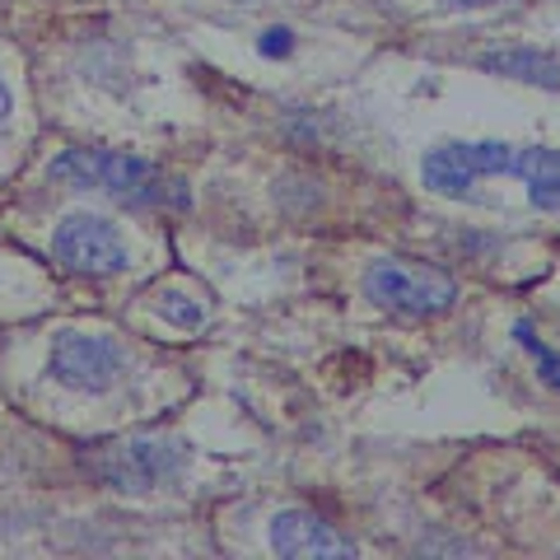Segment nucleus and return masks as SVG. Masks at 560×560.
I'll list each match as a JSON object with an SVG mask.
<instances>
[{
	"label": "nucleus",
	"instance_id": "1",
	"mask_svg": "<svg viewBox=\"0 0 560 560\" xmlns=\"http://www.w3.org/2000/svg\"><path fill=\"white\" fill-rule=\"evenodd\" d=\"M523 178L537 210H560V150L551 145H510V140H453L425 154L420 183L434 197H467L486 178Z\"/></svg>",
	"mask_w": 560,
	"mask_h": 560
},
{
	"label": "nucleus",
	"instance_id": "2",
	"mask_svg": "<svg viewBox=\"0 0 560 560\" xmlns=\"http://www.w3.org/2000/svg\"><path fill=\"white\" fill-rule=\"evenodd\" d=\"M51 178H61L80 191H103L127 206H164L168 201V183L160 178V168L136 154H117V150H66L51 164Z\"/></svg>",
	"mask_w": 560,
	"mask_h": 560
},
{
	"label": "nucleus",
	"instance_id": "3",
	"mask_svg": "<svg viewBox=\"0 0 560 560\" xmlns=\"http://www.w3.org/2000/svg\"><path fill=\"white\" fill-rule=\"evenodd\" d=\"M364 300L407 318H440L458 304V280L420 257H378L364 271Z\"/></svg>",
	"mask_w": 560,
	"mask_h": 560
},
{
	"label": "nucleus",
	"instance_id": "4",
	"mask_svg": "<svg viewBox=\"0 0 560 560\" xmlns=\"http://www.w3.org/2000/svg\"><path fill=\"white\" fill-rule=\"evenodd\" d=\"M183 467H187V444L164 440V434L103 444L90 458V471L113 490H160L168 481H178Z\"/></svg>",
	"mask_w": 560,
	"mask_h": 560
},
{
	"label": "nucleus",
	"instance_id": "5",
	"mask_svg": "<svg viewBox=\"0 0 560 560\" xmlns=\"http://www.w3.org/2000/svg\"><path fill=\"white\" fill-rule=\"evenodd\" d=\"M47 370L70 393H108L127 374V350L103 331H61L51 341Z\"/></svg>",
	"mask_w": 560,
	"mask_h": 560
},
{
	"label": "nucleus",
	"instance_id": "6",
	"mask_svg": "<svg viewBox=\"0 0 560 560\" xmlns=\"http://www.w3.org/2000/svg\"><path fill=\"white\" fill-rule=\"evenodd\" d=\"M51 253L70 276H117L131 267V253H127V238L113 220L103 215H66L51 234Z\"/></svg>",
	"mask_w": 560,
	"mask_h": 560
},
{
	"label": "nucleus",
	"instance_id": "7",
	"mask_svg": "<svg viewBox=\"0 0 560 560\" xmlns=\"http://www.w3.org/2000/svg\"><path fill=\"white\" fill-rule=\"evenodd\" d=\"M271 547L280 556H304V560H327V556H355V541H346L331 523H323L308 510H280L271 518Z\"/></svg>",
	"mask_w": 560,
	"mask_h": 560
},
{
	"label": "nucleus",
	"instance_id": "8",
	"mask_svg": "<svg viewBox=\"0 0 560 560\" xmlns=\"http://www.w3.org/2000/svg\"><path fill=\"white\" fill-rule=\"evenodd\" d=\"M481 70L490 75H510L523 84H547V90H560V61L547 57L537 47H504V51H486Z\"/></svg>",
	"mask_w": 560,
	"mask_h": 560
},
{
	"label": "nucleus",
	"instance_id": "9",
	"mask_svg": "<svg viewBox=\"0 0 560 560\" xmlns=\"http://www.w3.org/2000/svg\"><path fill=\"white\" fill-rule=\"evenodd\" d=\"M514 337H518V346H523V350H528V355L537 360L541 378H547L551 388H560V355H556V350H551L547 341L537 337V331H533V323H514Z\"/></svg>",
	"mask_w": 560,
	"mask_h": 560
},
{
	"label": "nucleus",
	"instance_id": "10",
	"mask_svg": "<svg viewBox=\"0 0 560 560\" xmlns=\"http://www.w3.org/2000/svg\"><path fill=\"white\" fill-rule=\"evenodd\" d=\"M160 313H164L168 323H178V327H201V323H206V308H201L197 300H187V294H178V290L164 294Z\"/></svg>",
	"mask_w": 560,
	"mask_h": 560
},
{
	"label": "nucleus",
	"instance_id": "11",
	"mask_svg": "<svg viewBox=\"0 0 560 560\" xmlns=\"http://www.w3.org/2000/svg\"><path fill=\"white\" fill-rule=\"evenodd\" d=\"M257 47H261V57H285V51L294 47V38H290V28H267Z\"/></svg>",
	"mask_w": 560,
	"mask_h": 560
},
{
	"label": "nucleus",
	"instance_id": "12",
	"mask_svg": "<svg viewBox=\"0 0 560 560\" xmlns=\"http://www.w3.org/2000/svg\"><path fill=\"white\" fill-rule=\"evenodd\" d=\"M10 108H14V98H10V90H5V80H0V127L10 121Z\"/></svg>",
	"mask_w": 560,
	"mask_h": 560
},
{
	"label": "nucleus",
	"instance_id": "13",
	"mask_svg": "<svg viewBox=\"0 0 560 560\" xmlns=\"http://www.w3.org/2000/svg\"><path fill=\"white\" fill-rule=\"evenodd\" d=\"M448 5H458V10H477V5H500V0H448Z\"/></svg>",
	"mask_w": 560,
	"mask_h": 560
},
{
	"label": "nucleus",
	"instance_id": "14",
	"mask_svg": "<svg viewBox=\"0 0 560 560\" xmlns=\"http://www.w3.org/2000/svg\"><path fill=\"white\" fill-rule=\"evenodd\" d=\"M238 5H257V0H238Z\"/></svg>",
	"mask_w": 560,
	"mask_h": 560
}]
</instances>
